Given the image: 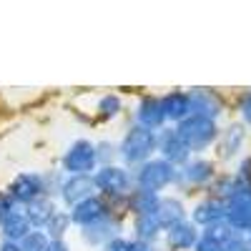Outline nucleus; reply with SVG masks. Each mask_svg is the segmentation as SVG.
Masks as SVG:
<instances>
[{"label": "nucleus", "instance_id": "1", "mask_svg": "<svg viewBox=\"0 0 251 251\" xmlns=\"http://www.w3.org/2000/svg\"><path fill=\"white\" fill-rule=\"evenodd\" d=\"M91 178H93V186H96V194L106 199L113 206V211H123L126 196L136 188L133 186V171L121 166V163L98 166Z\"/></svg>", "mask_w": 251, "mask_h": 251}, {"label": "nucleus", "instance_id": "2", "mask_svg": "<svg viewBox=\"0 0 251 251\" xmlns=\"http://www.w3.org/2000/svg\"><path fill=\"white\" fill-rule=\"evenodd\" d=\"M153 156H156V131L141 128L133 123L118 141V163L133 171Z\"/></svg>", "mask_w": 251, "mask_h": 251}, {"label": "nucleus", "instance_id": "3", "mask_svg": "<svg viewBox=\"0 0 251 251\" xmlns=\"http://www.w3.org/2000/svg\"><path fill=\"white\" fill-rule=\"evenodd\" d=\"M174 128H176L178 138L183 141V146L191 153H201L206 149H211V146L219 141V133H221L216 121L201 118V116H188L181 123H176Z\"/></svg>", "mask_w": 251, "mask_h": 251}, {"label": "nucleus", "instance_id": "4", "mask_svg": "<svg viewBox=\"0 0 251 251\" xmlns=\"http://www.w3.org/2000/svg\"><path fill=\"white\" fill-rule=\"evenodd\" d=\"M176 174H178L176 166H171V163H166L163 158L153 156L146 163H141L138 169H133V186L161 196V191L176 186Z\"/></svg>", "mask_w": 251, "mask_h": 251}, {"label": "nucleus", "instance_id": "5", "mask_svg": "<svg viewBox=\"0 0 251 251\" xmlns=\"http://www.w3.org/2000/svg\"><path fill=\"white\" fill-rule=\"evenodd\" d=\"M96 169V143L88 138H75L60 156V171L66 176H93Z\"/></svg>", "mask_w": 251, "mask_h": 251}, {"label": "nucleus", "instance_id": "6", "mask_svg": "<svg viewBox=\"0 0 251 251\" xmlns=\"http://www.w3.org/2000/svg\"><path fill=\"white\" fill-rule=\"evenodd\" d=\"M224 203H226V224L236 234H249V228H251V186H246L236 178L234 191L228 194V199Z\"/></svg>", "mask_w": 251, "mask_h": 251}, {"label": "nucleus", "instance_id": "7", "mask_svg": "<svg viewBox=\"0 0 251 251\" xmlns=\"http://www.w3.org/2000/svg\"><path fill=\"white\" fill-rule=\"evenodd\" d=\"M123 234V211H113L106 219H100L86 228H80V241L93 249H103L108 241Z\"/></svg>", "mask_w": 251, "mask_h": 251}, {"label": "nucleus", "instance_id": "8", "mask_svg": "<svg viewBox=\"0 0 251 251\" xmlns=\"http://www.w3.org/2000/svg\"><path fill=\"white\" fill-rule=\"evenodd\" d=\"M216 178V166L214 161L201 158V156H191V161H186L178 174H176V186L178 188H201V186H211V181Z\"/></svg>", "mask_w": 251, "mask_h": 251}, {"label": "nucleus", "instance_id": "9", "mask_svg": "<svg viewBox=\"0 0 251 251\" xmlns=\"http://www.w3.org/2000/svg\"><path fill=\"white\" fill-rule=\"evenodd\" d=\"M8 196L18 203V206H28L35 199L46 196V188H43V174L38 171H20L10 183H8Z\"/></svg>", "mask_w": 251, "mask_h": 251}, {"label": "nucleus", "instance_id": "10", "mask_svg": "<svg viewBox=\"0 0 251 251\" xmlns=\"http://www.w3.org/2000/svg\"><path fill=\"white\" fill-rule=\"evenodd\" d=\"M66 211H68L73 226L86 228V226H91V224H96V221H100V219H106L108 214H113V206L103 199V196L93 194V196H88V199H83L80 203L66 208Z\"/></svg>", "mask_w": 251, "mask_h": 251}, {"label": "nucleus", "instance_id": "11", "mask_svg": "<svg viewBox=\"0 0 251 251\" xmlns=\"http://www.w3.org/2000/svg\"><path fill=\"white\" fill-rule=\"evenodd\" d=\"M156 153H158V158L176 166V169H181L186 161H191V151L183 146V141L178 138L174 126H166V128H161L156 133Z\"/></svg>", "mask_w": 251, "mask_h": 251}, {"label": "nucleus", "instance_id": "12", "mask_svg": "<svg viewBox=\"0 0 251 251\" xmlns=\"http://www.w3.org/2000/svg\"><path fill=\"white\" fill-rule=\"evenodd\" d=\"M191 221L196 228H208V226H216L226 221V203L216 196L208 194L206 199L196 201V206L191 208Z\"/></svg>", "mask_w": 251, "mask_h": 251}, {"label": "nucleus", "instance_id": "13", "mask_svg": "<svg viewBox=\"0 0 251 251\" xmlns=\"http://www.w3.org/2000/svg\"><path fill=\"white\" fill-rule=\"evenodd\" d=\"M136 126L141 128H149V131H161L166 128V116H163V106H161V98L158 96H141L136 103Z\"/></svg>", "mask_w": 251, "mask_h": 251}, {"label": "nucleus", "instance_id": "14", "mask_svg": "<svg viewBox=\"0 0 251 251\" xmlns=\"http://www.w3.org/2000/svg\"><path fill=\"white\" fill-rule=\"evenodd\" d=\"M188 103H191V116L216 121L224 113V100L211 88H191L188 91Z\"/></svg>", "mask_w": 251, "mask_h": 251}, {"label": "nucleus", "instance_id": "15", "mask_svg": "<svg viewBox=\"0 0 251 251\" xmlns=\"http://www.w3.org/2000/svg\"><path fill=\"white\" fill-rule=\"evenodd\" d=\"M96 194V186L91 176H66L63 178V186L58 191V203H63L66 208L80 203L83 199H88Z\"/></svg>", "mask_w": 251, "mask_h": 251}, {"label": "nucleus", "instance_id": "16", "mask_svg": "<svg viewBox=\"0 0 251 251\" xmlns=\"http://www.w3.org/2000/svg\"><path fill=\"white\" fill-rule=\"evenodd\" d=\"M199 239H201V231L188 219L163 231V244L169 251H194Z\"/></svg>", "mask_w": 251, "mask_h": 251}, {"label": "nucleus", "instance_id": "17", "mask_svg": "<svg viewBox=\"0 0 251 251\" xmlns=\"http://www.w3.org/2000/svg\"><path fill=\"white\" fill-rule=\"evenodd\" d=\"M33 231V226L25 216L23 206H15L13 211L0 221V241H10V244H20L28 234Z\"/></svg>", "mask_w": 251, "mask_h": 251}, {"label": "nucleus", "instance_id": "18", "mask_svg": "<svg viewBox=\"0 0 251 251\" xmlns=\"http://www.w3.org/2000/svg\"><path fill=\"white\" fill-rule=\"evenodd\" d=\"M161 106H163V116L166 123H181L183 118L191 116V103H188V91H169L166 96H161Z\"/></svg>", "mask_w": 251, "mask_h": 251}, {"label": "nucleus", "instance_id": "19", "mask_svg": "<svg viewBox=\"0 0 251 251\" xmlns=\"http://www.w3.org/2000/svg\"><path fill=\"white\" fill-rule=\"evenodd\" d=\"M158 201H161L158 194L143 191V188H133V191L126 196L123 208H126V211H128L131 216H151V214H156Z\"/></svg>", "mask_w": 251, "mask_h": 251}, {"label": "nucleus", "instance_id": "20", "mask_svg": "<svg viewBox=\"0 0 251 251\" xmlns=\"http://www.w3.org/2000/svg\"><path fill=\"white\" fill-rule=\"evenodd\" d=\"M156 219L161 224V228H171L181 221H186V206L178 196H161L158 208H156Z\"/></svg>", "mask_w": 251, "mask_h": 251}, {"label": "nucleus", "instance_id": "21", "mask_svg": "<svg viewBox=\"0 0 251 251\" xmlns=\"http://www.w3.org/2000/svg\"><path fill=\"white\" fill-rule=\"evenodd\" d=\"M23 208H25V216H28L30 226L43 231L46 224L53 219V214L58 211L60 206H58V201L50 199V196H40V199H35L33 203H28V206H23Z\"/></svg>", "mask_w": 251, "mask_h": 251}, {"label": "nucleus", "instance_id": "22", "mask_svg": "<svg viewBox=\"0 0 251 251\" xmlns=\"http://www.w3.org/2000/svg\"><path fill=\"white\" fill-rule=\"evenodd\" d=\"M244 141H246V131L241 123H231L226 131L219 133V156L221 158H234L241 149H244Z\"/></svg>", "mask_w": 251, "mask_h": 251}, {"label": "nucleus", "instance_id": "23", "mask_svg": "<svg viewBox=\"0 0 251 251\" xmlns=\"http://www.w3.org/2000/svg\"><path fill=\"white\" fill-rule=\"evenodd\" d=\"M131 231H133V239H138L141 244H149V246H153L163 236V228H161L156 214H151V216H133Z\"/></svg>", "mask_w": 251, "mask_h": 251}, {"label": "nucleus", "instance_id": "24", "mask_svg": "<svg viewBox=\"0 0 251 251\" xmlns=\"http://www.w3.org/2000/svg\"><path fill=\"white\" fill-rule=\"evenodd\" d=\"M71 226H73V224H71L68 211H66V208H58V211L53 214V219L46 224L43 231L48 234L50 241H55V239H66V234H68V228H71Z\"/></svg>", "mask_w": 251, "mask_h": 251}, {"label": "nucleus", "instance_id": "25", "mask_svg": "<svg viewBox=\"0 0 251 251\" xmlns=\"http://www.w3.org/2000/svg\"><path fill=\"white\" fill-rule=\"evenodd\" d=\"M96 111H98V118H100V121H113V118L121 116V111H123V100H121V96H116V93H106V96H100Z\"/></svg>", "mask_w": 251, "mask_h": 251}, {"label": "nucleus", "instance_id": "26", "mask_svg": "<svg viewBox=\"0 0 251 251\" xmlns=\"http://www.w3.org/2000/svg\"><path fill=\"white\" fill-rule=\"evenodd\" d=\"M100 251H156L153 246H149V244H141L138 239H133V236H116L113 241H108L106 246H103Z\"/></svg>", "mask_w": 251, "mask_h": 251}, {"label": "nucleus", "instance_id": "27", "mask_svg": "<svg viewBox=\"0 0 251 251\" xmlns=\"http://www.w3.org/2000/svg\"><path fill=\"white\" fill-rule=\"evenodd\" d=\"M48 244H50L48 234H46V231H40V228H33V231L18 244V249H20V251H46Z\"/></svg>", "mask_w": 251, "mask_h": 251}, {"label": "nucleus", "instance_id": "28", "mask_svg": "<svg viewBox=\"0 0 251 251\" xmlns=\"http://www.w3.org/2000/svg\"><path fill=\"white\" fill-rule=\"evenodd\" d=\"M96 158H98V166H113V163H118V143H113V141H98L96 143Z\"/></svg>", "mask_w": 251, "mask_h": 251}, {"label": "nucleus", "instance_id": "29", "mask_svg": "<svg viewBox=\"0 0 251 251\" xmlns=\"http://www.w3.org/2000/svg\"><path fill=\"white\" fill-rule=\"evenodd\" d=\"M63 178H66V174H63L60 169L55 171H43V188H46V196L55 199L58 201V191H60V186H63Z\"/></svg>", "mask_w": 251, "mask_h": 251}, {"label": "nucleus", "instance_id": "30", "mask_svg": "<svg viewBox=\"0 0 251 251\" xmlns=\"http://www.w3.org/2000/svg\"><path fill=\"white\" fill-rule=\"evenodd\" d=\"M239 113H241V121L246 126H251V91H246L239 100Z\"/></svg>", "mask_w": 251, "mask_h": 251}, {"label": "nucleus", "instance_id": "31", "mask_svg": "<svg viewBox=\"0 0 251 251\" xmlns=\"http://www.w3.org/2000/svg\"><path fill=\"white\" fill-rule=\"evenodd\" d=\"M224 251H251V241L246 239V234H239L231 244H226Z\"/></svg>", "mask_w": 251, "mask_h": 251}, {"label": "nucleus", "instance_id": "32", "mask_svg": "<svg viewBox=\"0 0 251 251\" xmlns=\"http://www.w3.org/2000/svg\"><path fill=\"white\" fill-rule=\"evenodd\" d=\"M15 206H18V203H15L10 196H8V191H0V221H3V219H5V216L13 211Z\"/></svg>", "mask_w": 251, "mask_h": 251}, {"label": "nucleus", "instance_id": "33", "mask_svg": "<svg viewBox=\"0 0 251 251\" xmlns=\"http://www.w3.org/2000/svg\"><path fill=\"white\" fill-rule=\"evenodd\" d=\"M194 251H224V249H221L219 244H214L211 239H206V236H201V239L196 241Z\"/></svg>", "mask_w": 251, "mask_h": 251}, {"label": "nucleus", "instance_id": "34", "mask_svg": "<svg viewBox=\"0 0 251 251\" xmlns=\"http://www.w3.org/2000/svg\"><path fill=\"white\" fill-rule=\"evenodd\" d=\"M46 251H71V246H68V241L66 239H55V241H50L48 244V249Z\"/></svg>", "mask_w": 251, "mask_h": 251}, {"label": "nucleus", "instance_id": "35", "mask_svg": "<svg viewBox=\"0 0 251 251\" xmlns=\"http://www.w3.org/2000/svg\"><path fill=\"white\" fill-rule=\"evenodd\" d=\"M0 251H20L18 244H10V241H0Z\"/></svg>", "mask_w": 251, "mask_h": 251}, {"label": "nucleus", "instance_id": "36", "mask_svg": "<svg viewBox=\"0 0 251 251\" xmlns=\"http://www.w3.org/2000/svg\"><path fill=\"white\" fill-rule=\"evenodd\" d=\"M246 239H249V241H251V228H249V234H246Z\"/></svg>", "mask_w": 251, "mask_h": 251}]
</instances>
